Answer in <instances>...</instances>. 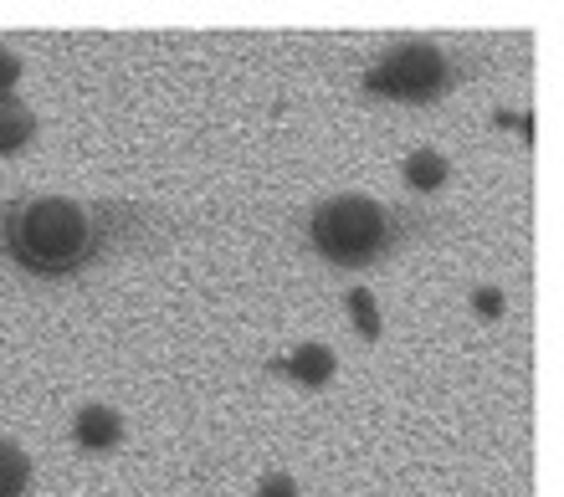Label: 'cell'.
<instances>
[{
	"instance_id": "5b68a950",
	"label": "cell",
	"mask_w": 564,
	"mask_h": 497,
	"mask_svg": "<svg viewBox=\"0 0 564 497\" xmlns=\"http://www.w3.org/2000/svg\"><path fill=\"white\" fill-rule=\"evenodd\" d=\"M288 369H293V380H303V385H324L328 375H334V354H328L324 344H303V349L288 359Z\"/></svg>"
},
{
	"instance_id": "30bf717a",
	"label": "cell",
	"mask_w": 564,
	"mask_h": 497,
	"mask_svg": "<svg viewBox=\"0 0 564 497\" xmlns=\"http://www.w3.org/2000/svg\"><path fill=\"white\" fill-rule=\"evenodd\" d=\"M293 493H297L293 477H282V472H278V477H262V493H257V497H293Z\"/></svg>"
},
{
	"instance_id": "7c38bea8",
	"label": "cell",
	"mask_w": 564,
	"mask_h": 497,
	"mask_svg": "<svg viewBox=\"0 0 564 497\" xmlns=\"http://www.w3.org/2000/svg\"><path fill=\"white\" fill-rule=\"evenodd\" d=\"M15 73H21V67H15V57H6V52H0V93L15 83Z\"/></svg>"
},
{
	"instance_id": "ba28073f",
	"label": "cell",
	"mask_w": 564,
	"mask_h": 497,
	"mask_svg": "<svg viewBox=\"0 0 564 497\" xmlns=\"http://www.w3.org/2000/svg\"><path fill=\"white\" fill-rule=\"evenodd\" d=\"M405 180H411L416 191H436V185L446 180V160L436 154V149H416L411 164H405Z\"/></svg>"
},
{
	"instance_id": "3957f363",
	"label": "cell",
	"mask_w": 564,
	"mask_h": 497,
	"mask_svg": "<svg viewBox=\"0 0 564 497\" xmlns=\"http://www.w3.org/2000/svg\"><path fill=\"white\" fill-rule=\"evenodd\" d=\"M442 77H446V62L436 46H401V52H390L370 73V93H386V98H426V93L442 88Z\"/></svg>"
},
{
	"instance_id": "52a82bcc",
	"label": "cell",
	"mask_w": 564,
	"mask_h": 497,
	"mask_svg": "<svg viewBox=\"0 0 564 497\" xmlns=\"http://www.w3.org/2000/svg\"><path fill=\"white\" fill-rule=\"evenodd\" d=\"M26 477H31L26 452H15L11 441H0V497H21L26 493Z\"/></svg>"
},
{
	"instance_id": "9c48e42d",
	"label": "cell",
	"mask_w": 564,
	"mask_h": 497,
	"mask_svg": "<svg viewBox=\"0 0 564 497\" xmlns=\"http://www.w3.org/2000/svg\"><path fill=\"white\" fill-rule=\"evenodd\" d=\"M349 303H355V323H359V328H365L370 338L380 334V318H375V298H370V293H355Z\"/></svg>"
},
{
	"instance_id": "8fae6325",
	"label": "cell",
	"mask_w": 564,
	"mask_h": 497,
	"mask_svg": "<svg viewBox=\"0 0 564 497\" xmlns=\"http://www.w3.org/2000/svg\"><path fill=\"white\" fill-rule=\"evenodd\" d=\"M498 307H503V298L492 293V288H482V293H477V313H488V318H492Z\"/></svg>"
},
{
	"instance_id": "8992f818",
	"label": "cell",
	"mask_w": 564,
	"mask_h": 497,
	"mask_svg": "<svg viewBox=\"0 0 564 497\" xmlns=\"http://www.w3.org/2000/svg\"><path fill=\"white\" fill-rule=\"evenodd\" d=\"M31 129H36V118H31L15 98H0V154H6V149H21V144H26Z\"/></svg>"
},
{
	"instance_id": "6da1fadb",
	"label": "cell",
	"mask_w": 564,
	"mask_h": 497,
	"mask_svg": "<svg viewBox=\"0 0 564 497\" xmlns=\"http://www.w3.org/2000/svg\"><path fill=\"white\" fill-rule=\"evenodd\" d=\"M15 247L42 272H67L93 247V210L77 201H31L15 226Z\"/></svg>"
},
{
	"instance_id": "7a4b0ae2",
	"label": "cell",
	"mask_w": 564,
	"mask_h": 497,
	"mask_svg": "<svg viewBox=\"0 0 564 497\" xmlns=\"http://www.w3.org/2000/svg\"><path fill=\"white\" fill-rule=\"evenodd\" d=\"M313 247L324 251L328 262H370L375 251L386 247V210L365 195H344L328 201L313 216Z\"/></svg>"
},
{
	"instance_id": "277c9868",
	"label": "cell",
	"mask_w": 564,
	"mask_h": 497,
	"mask_svg": "<svg viewBox=\"0 0 564 497\" xmlns=\"http://www.w3.org/2000/svg\"><path fill=\"white\" fill-rule=\"evenodd\" d=\"M77 441H83V446H113V441H119V415L108 406H88L77 415Z\"/></svg>"
}]
</instances>
